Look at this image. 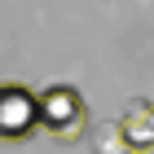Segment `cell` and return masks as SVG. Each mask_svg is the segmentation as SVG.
<instances>
[{
	"label": "cell",
	"instance_id": "6da1fadb",
	"mask_svg": "<svg viewBox=\"0 0 154 154\" xmlns=\"http://www.w3.org/2000/svg\"><path fill=\"white\" fill-rule=\"evenodd\" d=\"M35 110H40V128L57 141H75L88 128V101L79 97L75 84H48L44 93H35Z\"/></svg>",
	"mask_w": 154,
	"mask_h": 154
},
{
	"label": "cell",
	"instance_id": "7a4b0ae2",
	"mask_svg": "<svg viewBox=\"0 0 154 154\" xmlns=\"http://www.w3.org/2000/svg\"><path fill=\"white\" fill-rule=\"evenodd\" d=\"M40 132L35 93L18 79H0V141H26Z\"/></svg>",
	"mask_w": 154,
	"mask_h": 154
},
{
	"label": "cell",
	"instance_id": "3957f363",
	"mask_svg": "<svg viewBox=\"0 0 154 154\" xmlns=\"http://www.w3.org/2000/svg\"><path fill=\"white\" fill-rule=\"evenodd\" d=\"M119 132H123V145H132V150H145V145H154V115H150V101H137V106H128V115H123Z\"/></svg>",
	"mask_w": 154,
	"mask_h": 154
},
{
	"label": "cell",
	"instance_id": "277c9868",
	"mask_svg": "<svg viewBox=\"0 0 154 154\" xmlns=\"http://www.w3.org/2000/svg\"><path fill=\"white\" fill-rule=\"evenodd\" d=\"M150 115H154V101H150Z\"/></svg>",
	"mask_w": 154,
	"mask_h": 154
}]
</instances>
